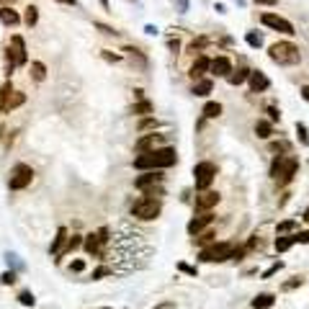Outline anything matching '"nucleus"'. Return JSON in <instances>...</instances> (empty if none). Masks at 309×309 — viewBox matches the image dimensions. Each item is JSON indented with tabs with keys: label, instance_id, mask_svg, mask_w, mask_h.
I'll list each match as a JSON object with an SVG mask.
<instances>
[{
	"label": "nucleus",
	"instance_id": "nucleus-5",
	"mask_svg": "<svg viewBox=\"0 0 309 309\" xmlns=\"http://www.w3.org/2000/svg\"><path fill=\"white\" fill-rule=\"evenodd\" d=\"M268 57L276 62V65H297V62L302 59L299 46L291 44V41H278V44H273L271 49H268Z\"/></svg>",
	"mask_w": 309,
	"mask_h": 309
},
{
	"label": "nucleus",
	"instance_id": "nucleus-45",
	"mask_svg": "<svg viewBox=\"0 0 309 309\" xmlns=\"http://www.w3.org/2000/svg\"><path fill=\"white\" fill-rule=\"evenodd\" d=\"M268 116H271V121H278V116H281V114H278L273 106H268Z\"/></svg>",
	"mask_w": 309,
	"mask_h": 309
},
{
	"label": "nucleus",
	"instance_id": "nucleus-48",
	"mask_svg": "<svg viewBox=\"0 0 309 309\" xmlns=\"http://www.w3.org/2000/svg\"><path fill=\"white\" fill-rule=\"evenodd\" d=\"M255 3H260V5H276V0H255Z\"/></svg>",
	"mask_w": 309,
	"mask_h": 309
},
{
	"label": "nucleus",
	"instance_id": "nucleus-1",
	"mask_svg": "<svg viewBox=\"0 0 309 309\" xmlns=\"http://www.w3.org/2000/svg\"><path fill=\"white\" fill-rule=\"evenodd\" d=\"M178 162V154L173 147H160V150H150V152H142L139 157L134 160V167L137 170H162V167H170Z\"/></svg>",
	"mask_w": 309,
	"mask_h": 309
},
{
	"label": "nucleus",
	"instance_id": "nucleus-26",
	"mask_svg": "<svg viewBox=\"0 0 309 309\" xmlns=\"http://www.w3.org/2000/svg\"><path fill=\"white\" fill-rule=\"evenodd\" d=\"M80 245H83L80 235H72V237H67V242H65V250L59 253V258H62V255H67V253H72L75 247H80ZM59 258H57V260H59Z\"/></svg>",
	"mask_w": 309,
	"mask_h": 309
},
{
	"label": "nucleus",
	"instance_id": "nucleus-24",
	"mask_svg": "<svg viewBox=\"0 0 309 309\" xmlns=\"http://www.w3.org/2000/svg\"><path fill=\"white\" fill-rule=\"evenodd\" d=\"M247 77H250V70H247V67H240L237 72H229L227 80H229V85H240V83L247 80Z\"/></svg>",
	"mask_w": 309,
	"mask_h": 309
},
{
	"label": "nucleus",
	"instance_id": "nucleus-40",
	"mask_svg": "<svg viewBox=\"0 0 309 309\" xmlns=\"http://www.w3.org/2000/svg\"><path fill=\"white\" fill-rule=\"evenodd\" d=\"M271 150H273V152H289V145H286V142H273Z\"/></svg>",
	"mask_w": 309,
	"mask_h": 309
},
{
	"label": "nucleus",
	"instance_id": "nucleus-23",
	"mask_svg": "<svg viewBox=\"0 0 309 309\" xmlns=\"http://www.w3.org/2000/svg\"><path fill=\"white\" fill-rule=\"evenodd\" d=\"M255 134L260 137V139H271V134H273V124L271 121H255Z\"/></svg>",
	"mask_w": 309,
	"mask_h": 309
},
{
	"label": "nucleus",
	"instance_id": "nucleus-9",
	"mask_svg": "<svg viewBox=\"0 0 309 309\" xmlns=\"http://www.w3.org/2000/svg\"><path fill=\"white\" fill-rule=\"evenodd\" d=\"M216 178V165L214 162H198L193 167V183H196V191H206L209 185Z\"/></svg>",
	"mask_w": 309,
	"mask_h": 309
},
{
	"label": "nucleus",
	"instance_id": "nucleus-32",
	"mask_svg": "<svg viewBox=\"0 0 309 309\" xmlns=\"http://www.w3.org/2000/svg\"><path fill=\"white\" fill-rule=\"evenodd\" d=\"M10 90H13L10 83H5L3 88H0V114H3V108H5V101H8V96H10Z\"/></svg>",
	"mask_w": 309,
	"mask_h": 309
},
{
	"label": "nucleus",
	"instance_id": "nucleus-27",
	"mask_svg": "<svg viewBox=\"0 0 309 309\" xmlns=\"http://www.w3.org/2000/svg\"><path fill=\"white\" fill-rule=\"evenodd\" d=\"M31 75H34V80L41 83L44 77H46V67H44V62H31Z\"/></svg>",
	"mask_w": 309,
	"mask_h": 309
},
{
	"label": "nucleus",
	"instance_id": "nucleus-54",
	"mask_svg": "<svg viewBox=\"0 0 309 309\" xmlns=\"http://www.w3.org/2000/svg\"><path fill=\"white\" fill-rule=\"evenodd\" d=\"M101 309H111V307H101Z\"/></svg>",
	"mask_w": 309,
	"mask_h": 309
},
{
	"label": "nucleus",
	"instance_id": "nucleus-7",
	"mask_svg": "<svg viewBox=\"0 0 309 309\" xmlns=\"http://www.w3.org/2000/svg\"><path fill=\"white\" fill-rule=\"evenodd\" d=\"M31 180H34V170H31V165L18 162V165H13V170H10L8 188L10 191H23V188H28V185H31Z\"/></svg>",
	"mask_w": 309,
	"mask_h": 309
},
{
	"label": "nucleus",
	"instance_id": "nucleus-35",
	"mask_svg": "<svg viewBox=\"0 0 309 309\" xmlns=\"http://www.w3.org/2000/svg\"><path fill=\"white\" fill-rule=\"evenodd\" d=\"M0 284H3V286H13L15 284V273L13 271H5L3 276H0Z\"/></svg>",
	"mask_w": 309,
	"mask_h": 309
},
{
	"label": "nucleus",
	"instance_id": "nucleus-30",
	"mask_svg": "<svg viewBox=\"0 0 309 309\" xmlns=\"http://www.w3.org/2000/svg\"><path fill=\"white\" fill-rule=\"evenodd\" d=\"M150 111H152V103L150 101H142V98H139V103H134V108H132V114H137V116H145Z\"/></svg>",
	"mask_w": 309,
	"mask_h": 309
},
{
	"label": "nucleus",
	"instance_id": "nucleus-39",
	"mask_svg": "<svg viewBox=\"0 0 309 309\" xmlns=\"http://www.w3.org/2000/svg\"><path fill=\"white\" fill-rule=\"evenodd\" d=\"M70 271H75V273L85 271V263H83V260H72V263H70Z\"/></svg>",
	"mask_w": 309,
	"mask_h": 309
},
{
	"label": "nucleus",
	"instance_id": "nucleus-22",
	"mask_svg": "<svg viewBox=\"0 0 309 309\" xmlns=\"http://www.w3.org/2000/svg\"><path fill=\"white\" fill-rule=\"evenodd\" d=\"M65 242H67V229H65V227H59V229H57V237H54V242H52V255L59 258L62 245H65Z\"/></svg>",
	"mask_w": 309,
	"mask_h": 309
},
{
	"label": "nucleus",
	"instance_id": "nucleus-36",
	"mask_svg": "<svg viewBox=\"0 0 309 309\" xmlns=\"http://www.w3.org/2000/svg\"><path fill=\"white\" fill-rule=\"evenodd\" d=\"M297 134L302 139V145H309V137H307V127H304V124H297Z\"/></svg>",
	"mask_w": 309,
	"mask_h": 309
},
{
	"label": "nucleus",
	"instance_id": "nucleus-46",
	"mask_svg": "<svg viewBox=\"0 0 309 309\" xmlns=\"http://www.w3.org/2000/svg\"><path fill=\"white\" fill-rule=\"evenodd\" d=\"M294 286H302V278H297V281H289V284H284V289H294Z\"/></svg>",
	"mask_w": 309,
	"mask_h": 309
},
{
	"label": "nucleus",
	"instance_id": "nucleus-33",
	"mask_svg": "<svg viewBox=\"0 0 309 309\" xmlns=\"http://www.w3.org/2000/svg\"><path fill=\"white\" fill-rule=\"evenodd\" d=\"M18 302H21L23 307H34L36 299H34V294H31V291H21V294H18Z\"/></svg>",
	"mask_w": 309,
	"mask_h": 309
},
{
	"label": "nucleus",
	"instance_id": "nucleus-25",
	"mask_svg": "<svg viewBox=\"0 0 309 309\" xmlns=\"http://www.w3.org/2000/svg\"><path fill=\"white\" fill-rule=\"evenodd\" d=\"M36 21H39V8L36 5H28L26 13H23V23L26 26H36Z\"/></svg>",
	"mask_w": 309,
	"mask_h": 309
},
{
	"label": "nucleus",
	"instance_id": "nucleus-28",
	"mask_svg": "<svg viewBox=\"0 0 309 309\" xmlns=\"http://www.w3.org/2000/svg\"><path fill=\"white\" fill-rule=\"evenodd\" d=\"M211 88H214V83H211V80H198V83H196V88H193V93L204 98V96H209V93H211Z\"/></svg>",
	"mask_w": 309,
	"mask_h": 309
},
{
	"label": "nucleus",
	"instance_id": "nucleus-53",
	"mask_svg": "<svg viewBox=\"0 0 309 309\" xmlns=\"http://www.w3.org/2000/svg\"><path fill=\"white\" fill-rule=\"evenodd\" d=\"M101 5H103V8H108V0H101Z\"/></svg>",
	"mask_w": 309,
	"mask_h": 309
},
{
	"label": "nucleus",
	"instance_id": "nucleus-19",
	"mask_svg": "<svg viewBox=\"0 0 309 309\" xmlns=\"http://www.w3.org/2000/svg\"><path fill=\"white\" fill-rule=\"evenodd\" d=\"M294 245H297V237H294V235H278V237H276V250H278V253L291 250Z\"/></svg>",
	"mask_w": 309,
	"mask_h": 309
},
{
	"label": "nucleus",
	"instance_id": "nucleus-50",
	"mask_svg": "<svg viewBox=\"0 0 309 309\" xmlns=\"http://www.w3.org/2000/svg\"><path fill=\"white\" fill-rule=\"evenodd\" d=\"M302 219H304V222H307V224H309V206H307V209H304V216H302Z\"/></svg>",
	"mask_w": 309,
	"mask_h": 309
},
{
	"label": "nucleus",
	"instance_id": "nucleus-11",
	"mask_svg": "<svg viewBox=\"0 0 309 309\" xmlns=\"http://www.w3.org/2000/svg\"><path fill=\"white\" fill-rule=\"evenodd\" d=\"M260 21L266 23L268 28H273V31H281V34H286V36L297 34V31H294V26H291L286 18H281V15H276V13H263V15H260Z\"/></svg>",
	"mask_w": 309,
	"mask_h": 309
},
{
	"label": "nucleus",
	"instance_id": "nucleus-31",
	"mask_svg": "<svg viewBox=\"0 0 309 309\" xmlns=\"http://www.w3.org/2000/svg\"><path fill=\"white\" fill-rule=\"evenodd\" d=\"M294 229H297V219H286V222H281L276 227L278 235H289V232H294Z\"/></svg>",
	"mask_w": 309,
	"mask_h": 309
},
{
	"label": "nucleus",
	"instance_id": "nucleus-51",
	"mask_svg": "<svg viewBox=\"0 0 309 309\" xmlns=\"http://www.w3.org/2000/svg\"><path fill=\"white\" fill-rule=\"evenodd\" d=\"M57 3H65V5H75V0H57Z\"/></svg>",
	"mask_w": 309,
	"mask_h": 309
},
{
	"label": "nucleus",
	"instance_id": "nucleus-55",
	"mask_svg": "<svg viewBox=\"0 0 309 309\" xmlns=\"http://www.w3.org/2000/svg\"><path fill=\"white\" fill-rule=\"evenodd\" d=\"M183 3H185V0H183Z\"/></svg>",
	"mask_w": 309,
	"mask_h": 309
},
{
	"label": "nucleus",
	"instance_id": "nucleus-29",
	"mask_svg": "<svg viewBox=\"0 0 309 309\" xmlns=\"http://www.w3.org/2000/svg\"><path fill=\"white\" fill-rule=\"evenodd\" d=\"M219 114H222V103H214V101H211V103L204 106V116H206V119H216Z\"/></svg>",
	"mask_w": 309,
	"mask_h": 309
},
{
	"label": "nucleus",
	"instance_id": "nucleus-4",
	"mask_svg": "<svg viewBox=\"0 0 309 309\" xmlns=\"http://www.w3.org/2000/svg\"><path fill=\"white\" fill-rule=\"evenodd\" d=\"M297 170H299L297 157H276L271 165V175L276 178L278 185H289L294 180V175H297Z\"/></svg>",
	"mask_w": 309,
	"mask_h": 309
},
{
	"label": "nucleus",
	"instance_id": "nucleus-44",
	"mask_svg": "<svg viewBox=\"0 0 309 309\" xmlns=\"http://www.w3.org/2000/svg\"><path fill=\"white\" fill-rule=\"evenodd\" d=\"M103 57H106L108 62H119V59H121V54H111V52H103Z\"/></svg>",
	"mask_w": 309,
	"mask_h": 309
},
{
	"label": "nucleus",
	"instance_id": "nucleus-17",
	"mask_svg": "<svg viewBox=\"0 0 309 309\" xmlns=\"http://www.w3.org/2000/svg\"><path fill=\"white\" fill-rule=\"evenodd\" d=\"M250 88H253V93H260V90H268V85H271V80L263 72H250Z\"/></svg>",
	"mask_w": 309,
	"mask_h": 309
},
{
	"label": "nucleus",
	"instance_id": "nucleus-6",
	"mask_svg": "<svg viewBox=\"0 0 309 309\" xmlns=\"http://www.w3.org/2000/svg\"><path fill=\"white\" fill-rule=\"evenodd\" d=\"M232 253H235V242H211L209 247H204L198 255V260L204 263H224L232 258Z\"/></svg>",
	"mask_w": 309,
	"mask_h": 309
},
{
	"label": "nucleus",
	"instance_id": "nucleus-38",
	"mask_svg": "<svg viewBox=\"0 0 309 309\" xmlns=\"http://www.w3.org/2000/svg\"><path fill=\"white\" fill-rule=\"evenodd\" d=\"M247 44H250V46H260L263 44L260 34H247Z\"/></svg>",
	"mask_w": 309,
	"mask_h": 309
},
{
	"label": "nucleus",
	"instance_id": "nucleus-8",
	"mask_svg": "<svg viewBox=\"0 0 309 309\" xmlns=\"http://www.w3.org/2000/svg\"><path fill=\"white\" fill-rule=\"evenodd\" d=\"M134 185L139 191H142L145 196H162V175L154 173V170H147L145 175H139L134 180Z\"/></svg>",
	"mask_w": 309,
	"mask_h": 309
},
{
	"label": "nucleus",
	"instance_id": "nucleus-52",
	"mask_svg": "<svg viewBox=\"0 0 309 309\" xmlns=\"http://www.w3.org/2000/svg\"><path fill=\"white\" fill-rule=\"evenodd\" d=\"M13 3V0H0V5H10Z\"/></svg>",
	"mask_w": 309,
	"mask_h": 309
},
{
	"label": "nucleus",
	"instance_id": "nucleus-41",
	"mask_svg": "<svg viewBox=\"0 0 309 309\" xmlns=\"http://www.w3.org/2000/svg\"><path fill=\"white\" fill-rule=\"evenodd\" d=\"M198 242H201V245H206V242H214V232H211V229H209V232H204V235L198 237Z\"/></svg>",
	"mask_w": 309,
	"mask_h": 309
},
{
	"label": "nucleus",
	"instance_id": "nucleus-16",
	"mask_svg": "<svg viewBox=\"0 0 309 309\" xmlns=\"http://www.w3.org/2000/svg\"><path fill=\"white\" fill-rule=\"evenodd\" d=\"M209 57H204V54H201L196 62H193V65H191V77H193V80H201V77H204V72H209Z\"/></svg>",
	"mask_w": 309,
	"mask_h": 309
},
{
	"label": "nucleus",
	"instance_id": "nucleus-14",
	"mask_svg": "<svg viewBox=\"0 0 309 309\" xmlns=\"http://www.w3.org/2000/svg\"><path fill=\"white\" fill-rule=\"evenodd\" d=\"M209 70H211L216 77H227V75L232 72V62H229L227 57H216V59L209 62Z\"/></svg>",
	"mask_w": 309,
	"mask_h": 309
},
{
	"label": "nucleus",
	"instance_id": "nucleus-12",
	"mask_svg": "<svg viewBox=\"0 0 309 309\" xmlns=\"http://www.w3.org/2000/svg\"><path fill=\"white\" fill-rule=\"evenodd\" d=\"M219 198H222V196L216 193V191H209V188H206V191H201V193L196 196V209H198V211H209V209H214L216 204H219Z\"/></svg>",
	"mask_w": 309,
	"mask_h": 309
},
{
	"label": "nucleus",
	"instance_id": "nucleus-18",
	"mask_svg": "<svg viewBox=\"0 0 309 309\" xmlns=\"http://www.w3.org/2000/svg\"><path fill=\"white\" fill-rule=\"evenodd\" d=\"M26 103V96L21 90H10V96H8V101H5V108H3V114H10L13 108H18V106H23Z\"/></svg>",
	"mask_w": 309,
	"mask_h": 309
},
{
	"label": "nucleus",
	"instance_id": "nucleus-49",
	"mask_svg": "<svg viewBox=\"0 0 309 309\" xmlns=\"http://www.w3.org/2000/svg\"><path fill=\"white\" fill-rule=\"evenodd\" d=\"M302 96H304V101H309V85H304V88H302Z\"/></svg>",
	"mask_w": 309,
	"mask_h": 309
},
{
	"label": "nucleus",
	"instance_id": "nucleus-20",
	"mask_svg": "<svg viewBox=\"0 0 309 309\" xmlns=\"http://www.w3.org/2000/svg\"><path fill=\"white\" fill-rule=\"evenodd\" d=\"M160 139H157V134H147V137H142L137 142V152H150V150H154V145H157Z\"/></svg>",
	"mask_w": 309,
	"mask_h": 309
},
{
	"label": "nucleus",
	"instance_id": "nucleus-43",
	"mask_svg": "<svg viewBox=\"0 0 309 309\" xmlns=\"http://www.w3.org/2000/svg\"><path fill=\"white\" fill-rule=\"evenodd\" d=\"M178 268H180L183 273H188V276H196V268H193V266H185V263H178Z\"/></svg>",
	"mask_w": 309,
	"mask_h": 309
},
{
	"label": "nucleus",
	"instance_id": "nucleus-21",
	"mask_svg": "<svg viewBox=\"0 0 309 309\" xmlns=\"http://www.w3.org/2000/svg\"><path fill=\"white\" fill-rule=\"evenodd\" d=\"M276 302L273 294H258V297L253 299V309H271Z\"/></svg>",
	"mask_w": 309,
	"mask_h": 309
},
{
	"label": "nucleus",
	"instance_id": "nucleus-13",
	"mask_svg": "<svg viewBox=\"0 0 309 309\" xmlns=\"http://www.w3.org/2000/svg\"><path fill=\"white\" fill-rule=\"evenodd\" d=\"M211 222H214V214H209V211L193 216V219L188 222V235H201V232H204Z\"/></svg>",
	"mask_w": 309,
	"mask_h": 309
},
{
	"label": "nucleus",
	"instance_id": "nucleus-42",
	"mask_svg": "<svg viewBox=\"0 0 309 309\" xmlns=\"http://www.w3.org/2000/svg\"><path fill=\"white\" fill-rule=\"evenodd\" d=\"M152 127H157V121H154V119H145L142 124H139V129H152Z\"/></svg>",
	"mask_w": 309,
	"mask_h": 309
},
{
	"label": "nucleus",
	"instance_id": "nucleus-34",
	"mask_svg": "<svg viewBox=\"0 0 309 309\" xmlns=\"http://www.w3.org/2000/svg\"><path fill=\"white\" fill-rule=\"evenodd\" d=\"M281 268H284V263H281V260H278V263H273L271 268H266V271H263V278H271V276H276V273L281 271Z\"/></svg>",
	"mask_w": 309,
	"mask_h": 309
},
{
	"label": "nucleus",
	"instance_id": "nucleus-10",
	"mask_svg": "<svg viewBox=\"0 0 309 309\" xmlns=\"http://www.w3.org/2000/svg\"><path fill=\"white\" fill-rule=\"evenodd\" d=\"M108 242V229L103 227V229H98V232H93V235H88L85 240H83V245H85V250L90 253V255H103V245Z\"/></svg>",
	"mask_w": 309,
	"mask_h": 309
},
{
	"label": "nucleus",
	"instance_id": "nucleus-15",
	"mask_svg": "<svg viewBox=\"0 0 309 309\" xmlns=\"http://www.w3.org/2000/svg\"><path fill=\"white\" fill-rule=\"evenodd\" d=\"M0 23L3 26H18L21 23L18 10H13L10 5H0Z\"/></svg>",
	"mask_w": 309,
	"mask_h": 309
},
{
	"label": "nucleus",
	"instance_id": "nucleus-2",
	"mask_svg": "<svg viewBox=\"0 0 309 309\" xmlns=\"http://www.w3.org/2000/svg\"><path fill=\"white\" fill-rule=\"evenodd\" d=\"M160 211H162V204H160V198H154V196H142L132 204V216H137V219H142V222L157 219Z\"/></svg>",
	"mask_w": 309,
	"mask_h": 309
},
{
	"label": "nucleus",
	"instance_id": "nucleus-37",
	"mask_svg": "<svg viewBox=\"0 0 309 309\" xmlns=\"http://www.w3.org/2000/svg\"><path fill=\"white\" fill-rule=\"evenodd\" d=\"M294 237H297V242H299V245H309V229H307V232H297Z\"/></svg>",
	"mask_w": 309,
	"mask_h": 309
},
{
	"label": "nucleus",
	"instance_id": "nucleus-3",
	"mask_svg": "<svg viewBox=\"0 0 309 309\" xmlns=\"http://www.w3.org/2000/svg\"><path fill=\"white\" fill-rule=\"evenodd\" d=\"M28 62V54H26V41L23 36H10V44L5 46V65H8V75L15 70V67H23Z\"/></svg>",
	"mask_w": 309,
	"mask_h": 309
},
{
	"label": "nucleus",
	"instance_id": "nucleus-47",
	"mask_svg": "<svg viewBox=\"0 0 309 309\" xmlns=\"http://www.w3.org/2000/svg\"><path fill=\"white\" fill-rule=\"evenodd\" d=\"M154 309H175V304L167 302V304H160V307H154Z\"/></svg>",
	"mask_w": 309,
	"mask_h": 309
}]
</instances>
